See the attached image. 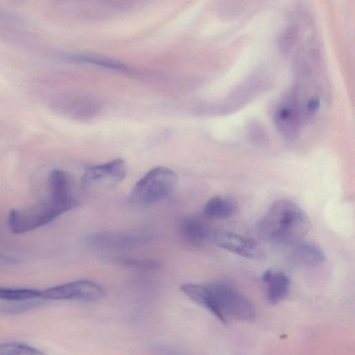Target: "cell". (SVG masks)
Here are the masks:
<instances>
[{
  "label": "cell",
  "mask_w": 355,
  "mask_h": 355,
  "mask_svg": "<svg viewBox=\"0 0 355 355\" xmlns=\"http://www.w3.org/2000/svg\"><path fill=\"white\" fill-rule=\"evenodd\" d=\"M180 289L189 299L224 323L230 319L249 322L255 318V309L251 302L226 284L187 283L181 285Z\"/></svg>",
  "instance_id": "obj_1"
},
{
  "label": "cell",
  "mask_w": 355,
  "mask_h": 355,
  "mask_svg": "<svg viewBox=\"0 0 355 355\" xmlns=\"http://www.w3.org/2000/svg\"><path fill=\"white\" fill-rule=\"evenodd\" d=\"M310 225L309 217L297 205L280 199L270 205L259 221L257 230L264 241L292 245L302 240Z\"/></svg>",
  "instance_id": "obj_2"
},
{
  "label": "cell",
  "mask_w": 355,
  "mask_h": 355,
  "mask_svg": "<svg viewBox=\"0 0 355 355\" xmlns=\"http://www.w3.org/2000/svg\"><path fill=\"white\" fill-rule=\"evenodd\" d=\"M78 206L74 198L56 200L51 197L26 208L12 209L8 215V227L16 234L44 226L64 212Z\"/></svg>",
  "instance_id": "obj_3"
},
{
  "label": "cell",
  "mask_w": 355,
  "mask_h": 355,
  "mask_svg": "<svg viewBox=\"0 0 355 355\" xmlns=\"http://www.w3.org/2000/svg\"><path fill=\"white\" fill-rule=\"evenodd\" d=\"M176 182V175L172 170L162 166L154 168L135 184L129 196L130 202L138 207L158 202L170 196Z\"/></svg>",
  "instance_id": "obj_4"
},
{
  "label": "cell",
  "mask_w": 355,
  "mask_h": 355,
  "mask_svg": "<svg viewBox=\"0 0 355 355\" xmlns=\"http://www.w3.org/2000/svg\"><path fill=\"white\" fill-rule=\"evenodd\" d=\"M127 167L121 158L88 166L81 177V186L89 191L112 188L125 178Z\"/></svg>",
  "instance_id": "obj_5"
},
{
  "label": "cell",
  "mask_w": 355,
  "mask_h": 355,
  "mask_svg": "<svg viewBox=\"0 0 355 355\" xmlns=\"http://www.w3.org/2000/svg\"><path fill=\"white\" fill-rule=\"evenodd\" d=\"M104 291L98 284L86 279L76 280L42 291V298L51 300H75L93 302L101 300Z\"/></svg>",
  "instance_id": "obj_6"
},
{
  "label": "cell",
  "mask_w": 355,
  "mask_h": 355,
  "mask_svg": "<svg viewBox=\"0 0 355 355\" xmlns=\"http://www.w3.org/2000/svg\"><path fill=\"white\" fill-rule=\"evenodd\" d=\"M218 247L248 259H257L261 254V248L253 239L230 232H218L212 236Z\"/></svg>",
  "instance_id": "obj_7"
},
{
  "label": "cell",
  "mask_w": 355,
  "mask_h": 355,
  "mask_svg": "<svg viewBox=\"0 0 355 355\" xmlns=\"http://www.w3.org/2000/svg\"><path fill=\"white\" fill-rule=\"evenodd\" d=\"M291 246L289 259L295 266H315L325 260V255L321 248L313 243L300 241Z\"/></svg>",
  "instance_id": "obj_8"
},
{
  "label": "cell",
  "mask_w": 355,
  "mask_h": 355,
  "mask_svg": "<svg viewBox=\"0 0 355 355\" xmlns=\"http://www.w3.org/2000/svg\"><path fill=\"white\" fill-rule=\"evenodd\" d=\"M262 280L266 286V297L270 304H278L288 295L290 279L283 272L267 270L263 274Z\"/></svg>",
  "instance_id": "obj_9"
},
{
  "label": "cell",
  "mask_w": 355,
  "mask_h": 355,
  "mask_svg": "<svg viewBox=\"0 0 355 355\" xmlns=\"http://www.w3.org/2000/svg\"><path fill=\"white\" fill-rule=\"evenodd\" d=\"M180 233L187 243L198 245L210 236L208 226L196 218H187L180 225Z\"/></svg>",
  "instance_id": "obj_10"
},
{
  "label": "cell",
  "mask_w": 355,
  "mask_h": 355,
  "mask_svg": "<svg viewBox=\"0 0 355 355\" xmlns=\"http://www.w3.org/2000/svg\"><path fill=\"white\" fill-rule=\"evenodd\" d=\"M235 209L234 204L229 199L215 196L207 202L203 212L207 217L224 219L232 216Z\"/></svg>",
  "instance_id": "obj_11"
},
{
  "label": "cell",
  "mask_w": 355,
  "mask_h": 355,
  "mask_svg": "<svg viewBox=\"0 0 355 355\" xmlns=\"http://www.w3.org/2000/svg\"><path fill=\"white\" fill-rule=\"evenodd\" d=\"M51 189L50 197L56 200H66L69 196V178L67 174L62 170L55 169L49 175Z\"/></svg>",
  "instance_id": "obj_12"
},
{
  "label": "cell",
  "mask_w": 355,
  "mask_h": 355,
  "mask_svg": "<svg viewBox=\"0 0 355 355\" xmlns=\"http://www.w3.org/2000/svg\"><path fill=\"white\" fill-rule=\"evenodd\" d=\"M42 298V291L32 288H15L0 286V300L7 302Z\"/></svg>",
  "instance_id": "obj_13"
},
{
  "label": "cell",
  "mask_w": 355,
  "mask_h": 355,
  "mask_svg": "<svg viewBox=\"0 0 355 355\" xmlns=\"http://www.w3.org/2000/svg\"><path fill=\"white\" fill-rule=\"evenodd\" d=\"M0 355H46L29 345L17 342L0 343Z\"/></svg>",
  "instance_id": "obj_14"
},
{
  "label": "cell",
  "mask_w": 355,
  "mask_h": 355,
  "mask_svg": "<svg viewBox=\"0 0 355 355\" xmlns=\"http://www.w3.org/2000/svg\"><path fill=\"white\" fill-rule=\"evenodd\" d=\"M69 60L76 62L93 63L100 66L121 71H126L128 69L126 65L122 64L121 62L117 60H114L111 58H107L99 55H70Z\"/></svg>",
  "instance_id": "obj_15"
},
{
  "label": "cell",
  "mask_w": 355,
  "mask_h": 355,
  "mask_svg": "<svg viewBox=\"0 0 355 355\" xmlns=\"http://www.w3.org/2000/svg\"><path fill=\"white\" fill-rule=\"evenodd\" d=\"M40 304V302L35 300L12 301L8 303L0 304V313H12L28 311Z\"/></svg>",
  "instance_id": "obj_16"
},
{
  "label": "cell",
  "mask_w": 355,
  "mask_h": 355,
  "mask_svg": "<svg viewBox=\"0 0 355 355\" xmlns=\"http://www.w3.org/2000/svg\"><path fill=\"white\" fill-rule=\"evenodd\" d=\"M118 262L129 267L144 270H153L159 268V266L158 262L151 259L123 258L118 261Z\"/></svg>",
  "instance_id": "obj_17"
}]
</instances>
